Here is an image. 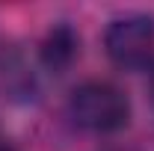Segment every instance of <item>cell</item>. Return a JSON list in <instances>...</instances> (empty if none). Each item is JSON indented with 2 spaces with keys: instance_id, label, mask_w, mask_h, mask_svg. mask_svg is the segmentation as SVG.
Here are the masks:
<instances>
[{
  "instance_id": "1",
  "label": "cell",
  "mask_w": 154,
  "mask_h": 151,
  "mask_svg": "<svg viewBox=\"0 0 154 151\" xmlns=\"http://www.w3.org/2000/svg\"><path fill=\"white\" fill-rule=\"evenodd\" d=\"M68 116L80 131L116 133L131 122V101L119 86L107 80L80 83L68 98Z\"/></svg>"
},
{
  "instance_id": "4",
  "label": "cell",
  "mask_w": 154,
  "mask_h": 151,
  "mask_svg": "<svg viewBox=\"0 0 154 151\" xmlns=\"http://www.w3.org/2000/svg\"><path fill=\"white\" fill-rule=\"evenodd\" d=\"M0 151H15L12 145H6V142H0Z\"/></svg>"
},
{
  "instance_id": "3",
  "label": "cell",
  "mask_w": 154,
  "mask_h": 151,
  "mask_svg": "<svg viewBox=\"0 0 154 151\" xmlns=\"http://www.w3.org/2000/svg\"><path fill=\"white\" fill-rule=\"evenodd\" d=\"M42 62L48 71L54 74H65L71 65H74L77 54H80V36L68 24H57L48 30V36L42 39Z\"/></svg>"
},
{
  "instance_id": "2",
  "label": "cell",
  "mask_w": 154,
  "mask_h": 151,
  "mask_svg": "<svg viewBox=\"0 0 154 151\" xmlns=\"http://www.w3.org/2000/svg\"><path fill=\"white\" fill-rule=\"evenodd\" d=\"M104 51L113 59V65L125 71L142 68L154 51V15L148 12L116 15L104 30Z\"/></svg>"
}]
</instances>
